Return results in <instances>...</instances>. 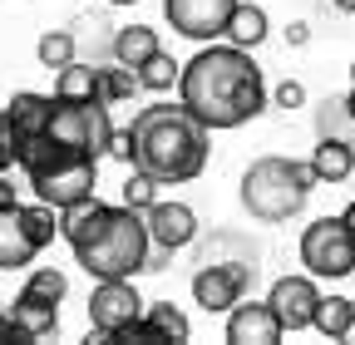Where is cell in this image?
Instances as JSON below:
<instances>
[{"label": "cell", "mask_w": 355, "mask_h": 345, "mask_svg": "<svg viewBox=\"0 0 355 345\" xmlns=\"http://www.w3.org/2000/svg\"><path fill=\"white\" fill-rule=\"evenodd\" d=\"M301 262H306V276H350L355 272V232L340 222V218H321L301 232Z\"/></svg>", "instance_id": "8992f818"}, {"label": "cell", "mask_w": 355, "mask_h": 345, "mask_svg": "<svg viewBox=\"0 0 355 345\" xmlns=\"http://www.w3.org/2000/svg\"><path fill=\"white\" fill-rule=\"evenodd\" d=\"M158 197V183L148 178V172H139V168H133V178L123 183V207H133V212H144L148 202Z\"/></svg>", "instance_id": "83f0119b"}, {"label": "cell", "mask_w": 355, "mask_h": 345, "mask_svg": "<svg viewBox=\"0 0 355 345\" xmlns=\"http://www.w3.org/2000/svg\"><path fill=\"white\" fill-rule=\"evenodd\" d=\"M286 39H291V45H306L311 30H306V25H291V30H286Z\"/></svg>", "instance_id": "d6a6232c"}, {"label": "cell", "mask_w": 355, "mask_h": 345, "mask_svg": "<svg viewBox=\"0 0 355 345\" xmlns=\"http://www.w3.org/2000/svg\"><path fill=\"white\" fill-rule=\"evenodd\" d=\"M133 168L153 183H193L207 168V128L183 104H148L128 123Z\"/></svg>", "instance_id": "7a4b0ae2"}, {"label": "cell", "mask_w": 355, "mask_h": 345, "mask_svg": "<svg viewBox=\"0 0 355 345\" xmlns=\"http://www.w3.org/2000/svg\"><path fill=\"white\" fill-rule=\"evenodd\" d=\"M340 222H345V227H350V232H355V202H350V207H345V212H340Z\"/></svg>", "instance_id": "e575fe53"}, {"label": "cell", "mask_w": 355, "mask_h": 345, "mask_svg": "<svg viewBox=\"0 0 355 345\" xmlns=\"http://www.w3.org/2000/svg\"><path fill=\"white\" fill-rule=\"evenodd\" d=\"M178 99L207 134L212 128H242L266 109V79L247 50L207 39V50L178 64Z\"/></svg>", "instance_id": "6da1fadb"}, {"label": "cell", "mask_w": 355, "mask_h": 345, "mask_svg": "<svg viewBox=\"0 0 355 345\" xmlns=\"http://www.w3.org/2000/svg\"><path fill=\"white\" fill-rule=\"evenodd\" d=\"M20 222H25V232H30V242H35V247H50V242H55V232H60V218H55V207H50V202L20 207Z\"/></svg>", "instance_id": "cb8c5ba5"}, {"label": "cell", "mask_w": 355, "mask_h": 345, "mask_svg": "<svg viewBox=\"0 0 355 345\" xmlns=\"http://www.w3.org/2000/svg\"><path fill=\"white\" fill-rule=\"evenodd\" d=\"M336 10H345V15H355V0H331Z\"/></svg>", "instance_id": "8d00e7d4"}, {"label": "cell", "mask_w": 355, "mask_h": 345, "mask_svg": "<svg viewBox=\"0 0 355 345\" xmlns=\"http://www.w3.org/2000/svg\"><path fill=\"white\" fill-rule=\"evenodd\" d=\"M15 202V183H6V172H0V207Z\"/></svg>", "instance_id": "836d02e7"}, {"label": "cell", "mask_w": 355, "mask_h": 345, "mask_svg": "<svg viewBox=\"0 0 355 345\" xmlns=\"http://www.w3.org/2000/svg\"><path fill=\"white\" fill-rule=\"evenodd\" d=\"M133 89H139V74H133V69H123V64H104V69H94V99H104V104H123V99H133Z\"/></svg>", "instance_id": "7402d4cb"}, {"label": "cell", "mask_w": 355, "mask_h": 345, "mask_svg": "<svg viewBox=\"0 0 355 345\" xmlns=\"http://www.w3.org/2000/svg\"><path fill=\"white\" fill-rule=\"evenodd\" d=\"M282 335L286 330H282V321L272 316L266 301H237L227 311V340L232 345H277Z\"/></svg>", "instance_id": "4fadbf2b"}, {"label": "cell", "mask_w": 355, "mask_h": 345, "mask_svg": "<svg viewBox=\"0 0 355 345\" xmlns=\"http://www.w3.org/2000/svg\"><path fill=\"white\" fill-rule=\"evenodd\" d=\"M311 172H316V183H345L350 172H355L350 139H321L316 153H311Z\"/></svg>", "instance_id": "9a60e30c"}, {"label": "cell", "mask_w": 355, "mask_h": 345, "mask_svg": "<svg viewBox=\"0 0 355 345\" xmlns=\"http://www.w3.org/2000/svg\"><path fill=\"white\" fill-rule=\"evenodd\" d=\"M148 326L158 330V340H188V335H193L188 316L178 311V306H168V301H158V306L148 311Z\"/></svg>", "instance_id": "484cf974"}, {"label": "cell", "mask_w": 355, "mask_h": 345, "mask_svg": "<svg viewBox=\"0 0 355 345\" xmlns=\"http://www.w3.org/2000/svg\"><path fill=\"white\" fill-rule=\"evenodd\" d=\"M64 291H69L64 272H55V267H40V272H30V281H25V291H20V296H35V301H50V306H60V301H64Z\"/></svg>", "instance_id": "d4e9b609"}, {"label": "cell", "mask_w": 355, "mask_h": 345, "mask_svg": "<svg viewBox=\"0 0 355 345\" xmlns=\"http://www.w3.org/2000/svg\"><path fill=\"white\" fill-rule=\"evenodd\" d=\"M10 321H15L30 340H44V335L60 326V306H50V301H35V296H15Z\"/></svg>", "instance_id": "ac0fdd59"}, {"label": "cell", "mask_w": 355, "mask_h": 345, "mask_svg": "<svg viewBox=\"0 0 355 345\" xmlns=\"http://www.w3.org/2000/svg\"><path fill=\"white\" fill-rule=\"evenodd\" d=\"M15 163V128H10V118L0 114V172H6Z\"/></svg>", "instance_id": "f1b7e54d"}, {"label": "cell", "mask_w": 355, "mask_h": 345, "mask_svg": "<svg viewBox=\"0 0 355 345\" xmlns=\"http://www.w3.org/2000/svg\"><path fill=\"white\" fill-rule=\"evenodd\" d=\"M340 104H345V114H350V123H355V89H350V94H345Z\"/></svg>", "instance_id": "d590c367"}, {"label": "cell", "mask_w": 355, "mask_h": 345, "mask_svg": "<svg viewBox=\"0 0 355 345\" xmlns=\"http://www.w3.org/2000/svg\"><path fill=\"white\" fill-rule=\"evenodd\" d=\"M133 74H139V89H148V94H163V89H173V84H178V60L173 55H163V50H153L139 69H133Z\"/></svg>", "instance_id": "603a6c76"}, {"label": "cell", "mask_w": 355, "mask_h": 345, "mask_svg": "<svg viewBox=\"0 0 355 345\" xmlns=\"http://www.w3.org/2000/svg\"><path fill=\"white\" fill-rule=\"evenodd\" d=\"M144 227H148V242L163 247V251H178L198 237V212L188 202H148L144 207Z\"/></svg>", "instance_id": "8fae6325"}, {"label": "cell", "mask_w": 355, "mask_h": 345, "mask_svg": "<svg viewBox=\"0 0 355 345\" xmlns=\"http://www.w3.org/2000/svg\"><path fill=\"white\" fill-rule=\"evenodd\" d=\"M74 60V35L69 30H50V35H40V64L44 69H60Z\"/></svg>", "instance_id": "4316f807"}, {"label": "cell", "mask_w": 355, "mask_h": 345, "mask_svg": "<svg viewBox=\"0 0 355 345\" xmlns=\"http://www.w3.org/2000/svg\"><path fill=\"white\" fill-rule=\"evenodd\" d=\"M311 188H316V172L311 163L296 158H257L242 172V207L252 212V222H286L306 207Z\"/></svg>", "instance_id": "3957f363"}, {"label": "cell", "mask_w": 355, "mask_h": 345, "mask_svg": "<svg viewBox=\"0 0 355 345\" xmlns=\"http://www.w3.org/2000/svg\"><path fill=\"white\" fill-rule=\"evenodd\" d=\"M109 158H119V163H128L133 158V139H128V128H123V134H119V128H114V134H109V148H104Z\"/></svg>", "instance_id": "4dcf8cb0"}, {"label": "cell", "mask_w": 355, "mask_h": 345, "mask_svg": "<svg viewBox=\"0 0 355 345\" xmlns=\"http://www.w3.org/2000/svg\"><path fill=\"white\" fill-rule=\"evenodd\" d=\"M153 50H158V35L148 25H123L114 35V64H123V69H139Z\"/></svg>", "instance_id": "d6986e66"}, {"label": "cell", "mask_w": 355, "mask_h": 345, "mask_svg": "<svg viewBox=\"0 0 355 345\" xmlns=\"http://www.w3.org/2000/svg\"><path fill=\"white\" fill-rule=\"evenodd\" d=\"M44 134H50L55 143H64L69 153H89V158H104L109 148V104L104 99H89V104H64L55 99L50 104V118H44Z\"/></svg>", "instance_id": "5b68a950"}, {"label": "cell", "mask_w": 355, "mask_h": 345, "mask_svg": "<svg viewBox=\"0 0 355 345\" xmlns=\"http://www.w3.org/2000/svg\"><path fill=\"white\" fill-rule=\"evenodd\" d=\"M60 79H55V99H64V104H89L94 99V64H60L55 69Z\"/></svg>", "instance_id": "44dd1931"}, {"label": "cell", "mask_w": 355, "mask_h": 345, "mask_svg": "<svg viewBox=\"0 0 355 345\" xmlns=\"http://www.w3.org/2000/svg\"><path fill=\"white\" fill-rule=\"evenodd\" d=\"M316 281L311 276H277L272 291H266V306L282 321V330H306L311 326V311H316Z\"/></svg>", "instance_id": "7c38bea8"}, {"label": "cell", "mask_w": 355, "mask_h": 345, "mask_svg": "<svg viewBox=\"0 0 355 345\" xmlns=\"http://www.w3.org/2000/svg\"><path fill=\"white\" fill-rule=\"evenodd\" d=\"M109 6H139V0H109Z\"/></svg>", "instance_id": "74e56055"}, {"label": "cell", "mask_w": 355, "mask_h": 345, "mask_svg": "<svg viewBox=\"0 0 355 345\" xmlns=\"http://www.w3.org/2000/svg\"><path fill=\"white\" fill-rule=\"evenodd\" d=\"M25 340H30V335L10 321V311H0V345H25Z\"/></svg>", "instance_id": "1f68e13d"}, {"label": "cell", "mask_w": 355, "mask_h": 345, "mask_svg": "<svg viewBox=\"0 0 355 345\" xmlns=\"http://www.w3.org/2000/svg\"><path fill=\"white\" fill-rule=\"evenodd\" d=\"M222 35H227L237 50L261 45V39H266V10H261V6H242V0H237L232 15H227V30H222Z\"/></svg>", "instance_id": "ffe728a7"}, {"label": "cell", "mask_w": 355, "mask_h": 345, "mask_svg": "<svg viewBox=\"0 0 355 345\" xmlns=\"http://www.w3.org/2000/svg\"><path fill=\"white\" fill-rule=\"evenodd\" d=\"M50 104H55V99H44V94H30V89L10 99L6 118H10V128H15V143H20V139H30V134H44V118H50Z\"/></svg>", "instance_id": "e0dca14e"}, {"label": "cell", "mask_w": 355, "mask_h": 345, "mask_svg": "<svg viewBox=\"0 0 355 345\" xmlns=\"http://www.w3.org/2000/svg\"><path fill=\"white\" fill-rule=\"evenodd\" d=\"M277 104H282V109H301V104H306V89H301L296 79H286V84H277Z\"/></svg>", "instance_id": "f546056e"}, {"label": "cell", "mask_w": 355, "mask_h": 345, "mask_svg": "<svg viewBox=\"0 0 355 345\" xmlns=\"http://www.w3.org/2000/svg\"><path fill=\"white\" fill-rule=\"evenodd\" d=\"M133 316H144V296L133 291L128 276H109L94 286V296H89V326L99 330V340H109L119 326H128Z\"/></svg>", "instance_id": "9c48e42d"}, {"label": "cell", "mask_w": 355, "mask_h": 345, "mask_svg": "<svg viewBox=\"0 0 355 345\" xmlns=\"http://www.w3.org/2000/svg\"><path fill=\"white\" fill-rule=\"evenodd\" d=\"M148 227H144V212L133 207H109V222L74 247L79 267L94 276V281H109V276H139L144 272V256H148Z\"/></svg>", "instance_id": "277c9868"}, {"label": "cell", "mask_w": 355, "mask_h": 345, "mask_svg": "<svg viewBox=\"0 0 355 345\" xmlns=\"http://www.w3.org/2000/svg\"><path fill=\"white\" fill-rule=\"evenodd\" d=\"M35 242L20 222V202H6L0 207V272H25L35 262Z\"/></svg>", "instance_id": "5bb4252c"}, {"label": "cell", "mask_w": 355, "mask_h": 345, "mask_svg": "<svg viewBox=\"0 0 355 345\" xmlns=\"http://www.w3.org/2000/svg\"><path fill=\"white\" fill-rule=\"evenodd\" d=\"M94 183H99V158H84V153H74V158H64V163H55V168H44V172L30 178L35 197L50 202L55 212L94 197Z\"/></svg>", "instance_id": "52a82bcc"}, {"label": "cell", "mask_w": 355, "mask_h": 345, "mask_svg": "<svg viewBox=\"0 0 355 345\" xmlns=\"http://www.w3.org/2000/svg\"><path fill=\"white\" fill-rule=\"evenodd\" d=\"M252 267H232V262H207L198 276H193V301L207 311V316H227L237 301H242V291L252 286Z\"/></svg>", "instance_id": "ba28073f"}, {"label": "cell", "mask_w": 355, "mask_h": 345, "mask_svg": "<svg viewBox=\"0 0 355 345\" xmlns=\"http://www.w3.org/2000/svg\"><path fill=\"white\" fill-rule=\"evenodd\" d=\"M350 74H355V64H350Z\"/></svg>", "instance_id": "f35d334b"}, {"label": "cell", "mask_w": 355, "mask_h": 345, "mask_svg": "<svg viewBox=\"0 0 355 345\" xmlns=\"http://www.w3.org/2000/svg\"><path fill=\"white\" fill-rule=\"evenodd\" d=\"M237 0H163V15L178 35L188 39H217L222 30H227V15H232Z\"/></svg>", "instance_id": "30bf717a"}, {"label": "cell", "mask_w": 355, "mask_h": 345, "mask_svg": "<svg viewBox=\"0 0 355 345\" xmlns=\"http://www.w3.org/2000/svg\"><path fill=\"white\" fill-rule=\"evenodd\" d=\"M311 326H316L326 340H345V335L355 330V301H350V296H316Z\"/></svg>", "instance_id": "2e32d148"}]
</instances>
